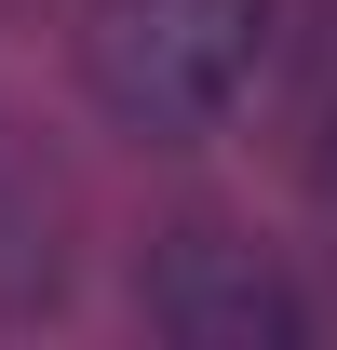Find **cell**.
I'll return each mask as SVG.
<instances>
[{"label": "cell", "mask_w": 337, "mask_h": 350, "mask_svg": "<svg viewBox=\"0 0 337 350\" xmlns=\"http://www.w3.org/2000/svg\"><path fill=\"white\" fill-rule=\"evenodd\" d=\"M284 0H95L82 14V81L135 148H189L256 94Z\"/></svg>", "instance_id": "1"}, {"label": "cell", "mask_w": 337, "mask_h": 350, "mask_svg": "<svg viewBox=\"0 0 337 350\" xmlns=\"http://www.w3.org/2000/svg\"><path fill=\"white\" fill-rule=\"evenodd\" d=\"M135 310H149L175 350H297V337H310L297 283L256 256L243 229H175L162 256L135 269Z\"/></svg>", "instance_id": "2"}]
</instances>
